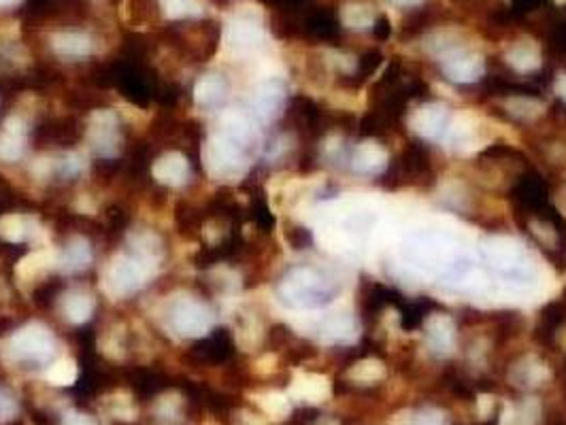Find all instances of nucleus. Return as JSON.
Segmentation results:
<instances>
[{
	"mask_svg": "<svg viewBox=\"0 0 566 425\" xmlns=\"http://www.w3.org/2000/svg\"><path fill=\"white\" fill-rule=\"evenodd\" d=\"M7 355L20 369H45L54 362L56 339L43 323H27L7 340Z\"/></svg>",
	"mask_w": 566,
	"mask_h": 425,
	"instance_id": "nucleus-1",
	"label": "nucleus"
},
{
	"mask_svg": "<svg viewBox=\"0 0 566 425\" xmlns=\"http://www.w3.org/2000/svg\"><path fill=\"white\" fill-rule=\"evenodd\" d=\"M156 264L133 252L115 255L103 273V287L114 298H128L151 279Z\"/></svg>",
	"mask_w": 566,
	"mask_h": 425,
	"instance_id": "nucleus-2",
	"label": "nucleus"
},
{
	"mask_svg": "<svg viewBox=\"0 0 566 425\" xmlns=\"http://www.w3.org/2000/svg\"><path fill=\"white\" fill-rule=\"evenodd\" d=\"M245 147L248 145L218 130L202 147V167L207 174L218 181L237 179L245 164Z\"/></svg>",
	"mask_w": 566,
	"mask_h": 425,
	"instance_id": "nucleus-3",
	"label": "nucleus"
},
{
	"mask_svg": "<svg viewBox=\"0 0 566 425\" xmlns=\"http://www.w3.org/2000/svg\"><path fill=\"white\" fill-rule=\"evenodd\" d=\"M172 47L192 60H207L213 56L222 41V29L213 20H190L177 22L170 32Z\"/></svg>",
	"mask_w": 566,
	"mask_h": 425,
	"instance_id": "nucleus-4",
	"label": "nucleus"
},
{
	"mask_svg": "<svg viewBox=\"0 0 566 425\" xmlns=\"http://www.w3.org/2000/svg\"><path fill=\"white\" fill-rule=\"evenodd\" d=\"M167 323L181 339H205L213 328V312L195 296H179L170 300Z\"/></svg>",
	"mask_w": 566,
	"mask_h": 425,
	"instance_id": "nucleus-5",
	"label": "nucleus"
},
{
	"mask_svg": "<svg viewBox=\"0 0 566 425\" xmlns=\"http://www.w3.org/2000/svg\"><path fill=\"white\" fill-rule=\"evenodd\" d=\"M87 11L85 0H27L24 15L29 24H64L62 29H75Z\"/></svg>",
	"mask_w": 566,
	"mask_h": 425,
	"instance_id": "nucleus-6",
	"label": "nucleus"
},
{
	"mask_svg": "<svg viewBox=\"0 0 566 425\" xmlns=\"http://www.w3.org/2000/svg\"><path fill=\"white\" fill-rule=\"evenodd\" d=\"M85 139L92 151L101 158H112L119 149L122 142V128L119 117L112 109H98L90 115Z\"/></svg>",
	"mask_w": 566,
	"mask_h": 425,
	"instance_id": "nucleus-7",
	"label": "nucleus"
},
{
	"mask_svg": "<svg viewBox=\"0 0 566 425\" xmlns=\"http://www.w3.org/2000/svg\"><path fill=\"white\" fill-rule=\"evenodd\" d=\"M282 296L285 302L294 307H315L326 300L319 279L305 268H296L283 279Z\"/></svg>",
	"mask_w": 566,
	"mask_h": 425,
	"instance_id": "nucleus-8",
	"label": "nucleus"
},
{
	"mask_svg": "<svg viewBox=\"0 0 566 425\" xmlns=\"http://www.w3.org/2000/svg\"><path fill=\"white\" fill-rule=\"evenodd\" d=\"M48 45L60 60H87L96 54V39L82 29L54 30Z\"/></svg>",
	"mask_w": 566,
	"mask_h": 425,
	"instance_id": "nucleus-9",
	"label": "nucleus"
},
{
	"mask_svg": "<svg viewBox=\"0 0 566 425\" xmlns=\"http://www.w3.org/2000/svg\"><path fill=\"white\" fill-rule=\"evenodd\" d=\"M513 199L515 202L526 209L533 217L541 215L543 211H547L552 206L549 196H547V185L545 181L538 177L537 172L528 170L526 174H522L513 188Z\"/></svg>",
	"mask_w": 566,
	"mask_h": 425,
	"instance_id": "nucleus-10",
	"label": "nucleus"
},
{
	"mask_svg": "<svg viewBox=\"0 0 566 425\" xmlns=\"http://www.w3.org/2000/svg\"><path fill=\"white\" fill-rule=\"evenodd\" d=\"M29 145V124L22 115H9L0 128V160L11 164L22 160Z\"/></svg>",
	"mask_w": 566,
	"mask_h": 425,
	"instance_id": "nucleus-11",
	"label": "nucleus"
},
{
	"mask_svg": "<svg viewBox=\"0 0 566 425\" xmlns=\"http://www.w3.org/2000/svg\"><path fill=\"white\" fill-rule=\"evenodd\" d=\"M151 177L165 188H181L190 177V162L179 151H167L154 162Z\"/></svg>",
	"mask_w": 566,
	"mask_h": 425,
	"instance_id": "nucleus-12",
	"label": "nucleus"
},
{
	"mask_svg": "<svg viewBox=\"0 0 566 425\" xmlns=\"http://www.w3.org/2000/svg\"><path fill=\"white\" fill-rule=\"evenodd\" d=\"M195 103L205 111H213L222 107L228 98V82L220 73H205L195 84Z\"/></svg>",
	"mask_w": 566,
	"mask_h": 425,
	"instance_id": "nucleus-13",
	"label": "nucleus"
},
{
	"mask_svg": "<svg viewBox=\"0 0 566 425\" xmlns=\"http://www.w3.org/2000/svg\"><path fill=\"white\" fill-rule=\"evenodd\" d=\"M446 9L441 2L437 0H428L424 4H418V7H411V11L405 15L402 20V36L405 39H411V36H418L426 30L432 29L434 24L441 22Z\"/></svg>",
	"mask_w": 566,
	"mask_h": 425,
	"instance_id": "nucleus-14",
	"label": "nucleus"
},
{
	"mask_svg": "<svg viewBox=\"0 0 566 425\" xmlns=\"http://www.w3.org/2000/svg\"><path fill=\"white\" fill-rule=\"evenodd\" d=\"M262 39V30L250 15H237L224 30V41L232 52H250Z\"/></svg>",
	"mask_w": 566,
	"mask_h": 425,
	"instance_id": "nucleus-15",
	"label": "nucleus"
},
{
	"mask_svg": "<svg viewBox=\"0 0 566 425\" xmlns=\"http://www.w3.org/2000/svg\"><path fill=\"white\" fill-rule=\"evenodd\" d=\"M57 264V254L52 249H34L29 255H24L18 264H15V275L20 281L30 284L36 281L41 277L48 275V270Z\"/></svg>",
	"mask_w": 566,
	"mask_h": 425,
	"instance_id": "nucleus-16",
	"label": "nucleus"
},
{
	"mask_svg": "<svg viewBox=\"0 0 566 425\" xmlns=\"http://www.w3.org/2000/svg\"><path fill=\"white\" fill-rule=\"evenodd\" d=\"M92 247L87 243L85 236H71L66 241V245L62 247V252L57 255V264L62 266V270L66 273H80L92 264Z\"/></svg>",
	"mask_w": 566,
	"mask_h": 425,
	"instance_id": "nucleus-17",
	"label": "nucleus"
},
{
	"mask_svg": "<svg viewBox=\"0 0 566 425\" xmlns=\"http://www.w3.org/2000/svg\"><path fill=\"white\" fill-rule=\"evenodd\" d=\"M94 311H96V300H94L92 294H87L84 289H73L62 300L64 319L73 326H84L85 321L92 319Z\"/></svg>",
	"mask_w": 566,
	"mask_h": 425,
	"instance_id": "nucleus-18",
	"label": "nucleus"
},
{
	"mask_svg": "<svg viewBox=\"0 0 566 425\" xmlns=\"http://www.w3.org/2000/svg\"><path fill=\"white\" fill-rule=\"evenodd\" d=\"M230 353H232V340L228 337L227 330H220L216 337L202 340L192 351V355L199 360L200 364H220L230 358Z\"/></svg>",
	"mask_w": 566,
	"mask_h": 425,
	"instance_id": "nucleus-19",
	"label": "nucleus"
},
{
	"mask_svg": "<svg viewBox=\"0 0 566 425\" xmlns=\"http://www.w3.org/2000/svg\"><path fill=\"white\" fill-rule=\"evenodd\" d=\"M34 222L20 215V213H7L0 217V238L11 245H22L32 238Z\"/></svg>",
	"mask_w": 566,
	"mask_h": 425,
	"instance_id": "nucleus-20",
	"label": "nucleus"
},
{
	"mask_svg": "<svg viewBox=\"0 0 566 425\" xmlns=\"http://www.w3.org/2000/svg\"><path fill=\"white\" fill-rule=\"evenodd\" d=\"M158 4H160V15L175 24L205 18L202 0H158Z\"/></svg>",
	"mask_w": 566,
	"mask_h": 425,
	"instance_id": "nucleus-21",
	"label": "nucleus"
},
{
	"mask_svg": "<svg viewBox=\"0 0 566 425\" xmlns=\"http://www.w3.org/2000/svg\"><path fill=\"white\" fill-rule=\"evenodd\" d=\"M128 252L147 257L151 262H158L165 252L163 238L151 230H137L128 236Z\"/></svg>",
	"mask_w": 566,
	"mask_h": 425,
	"instance_id": "nucleus-22",
	"label": "nucleus"
},
{
	"mask_svg": "<svg viewBox=\"0 0 566 425\" xmlns=\"http://www.w3.org/2000/svg\"><path fill=\"white\" fill-rule=\"evenodd\" d=\"M292 394L303 402H322L331 394V383L319 374H305L294 381Z\"/></svg>",
	"mask_w": 566,
	"mask_h": 425,
	"instance_id": "nucleus-23",
	"label": "nucleus"
},
{
	"mask_svg": "<svg viewBox=\"0 0 566 425\" xmlns=\"http://www.w3.org/2000/svg\"><path fill=\"white\" fill-rule=\"evenodd\" d=\"M45 379L54 387H73L77 383V379H80L77 362L71 360V358L54 360L45 370Z\"/></svg>",
	"mask_w": 566,
	"mask_h": 425,
	"instance_id": "nucleus-24",
	"label": "nucleus"
},
{
	"mask_svg": "<svg viewBox=\"0 0 566 425\" xmlns=\"http://www.w3.org/2000/svg\"><path fill=\"white\" fill-rule=\"evenodd\" d=\"M381 62H384L381 52L367 50L363 56L358 57V68H356V73L349 75V77H345L343 84L352 85V87H360V85L367 82L368 77H373V75L377 73V68L381 66Z\"/></svg>",
	"mask_w": 566,
	"mask_h": 425,
	"instance_id": "nucleus-25",
	"label": "nucleus"
},
{
	"mask_svg": "<svg viewBox=\"0 0 566 425\" xmlns=\"http://www.w3.org/2000/svg\"><path fill=\"white\" fill-rule=\"evenodd\" d=\"M184 415V397L175 392L163 394L154 404V417L163 424H175Z\"/></svg>",
	"mask_w": 566,
	"mask_h": 425,
	"instance_id": "nucleus-26",
	"label": "nucleus"
},
{
	"mask_svg": "<svg viewBox=\"0 0 566 425\" xmlns=\"http://www.w3.org/2000/svg\"><path fill=\"white\" fill-rule=\"evenodd\" d=\"M105 413L117 419L119 424H124V422H133L137 417V406H135V400L128 394H114V396L105 397Z\"/></svg>",
	"mask_w": 566,
	"mask_h": 425,
	"instance_id": "nucleus-27",
	"label": "nucleus"
},
{
	"mask_svg": "<svg viewBox=\"0 0 566 425\" xmlns=\"http://www.w3.org/2000/svg\"><path fill=\"white\" fill-rule=\"evenodd\" d=\"M255 402H258L260 411L266 417H271V419H285L290 415V411H292L290 400L283 396V394H277V392L260 394V396H255Z\"/></svg>",
	"mask_w": 566,
	"mask_h": 425,
	"instance_id": "nucleus-28",
	"label": "nucleus"
},
{
	"mask_svg": "<svg viewBox=\"0 0 566 425\" xmlns=\"http://www.w3.org/2000/svg\"><path fill=\"white\" fill-rule=\"evenodd\" d=\"M400 328L407 332H413L416 328L422 326L426 312H428V302H409L400 305Z\"/></svg>",
	"mask_w": 566,
	"mask_h": 425,
	"instance_id": "nucleus-29",
	"label": "nucleus"
},
{
	"mask_svg": "<svg viewBox=\"0 0 566 425\" xmlns=\"http://www.w3.org/2000/svg\"><path fill=\"white\" fill-rule=\"evenodd\" d=\"M565 305L563 302H552L541 312V326H538L537 332H549L552 334L554 330H558L565 323Z\"/></svg>",
	"mask_w": 566,
	"mask_h": 425,
	"instance_id": "nucleus-30",
	"label": "nucleus"
},
{
	"mask_svg": "<svg viewBox=\"0 0 566 425\" xmlns=\"http://www.w3.org/2000/svg\"><path fill=\"white\" fill-rule=\"evenodd\" d=\"M538 415H541V406L537 400H526L524 404H520L517 413L513 415V425H535Z\"/></svg>",
	"mask_w": 566,
	"mask_h": 425,
	"instance_id": "nucleus-31",
	"label": "nucleus"
},
{
	"mask_svg": "<svg viewBox=\"0 0 566 425\" xmlns=\"http://www.w3.org/2000/svg\"><path fill=\"white\" fill-rule=\"evenodd\" d=\"M381 376H384V369H381V364H375V362H365L352 370V379L358 383H373Z\"/></svg>",
	"mask_w": 566,
	"mask_h": 425,
	"instance_id": "nucleus-32",
	"label": "nucleus"
},
{
	"mask_svg": "<svg viewBox=\"0 0 566 425\" xmlns=\"http://www.w3.org/2000/svg\"><path fill=\"white\" fill-rule=\"evenodd\" d=\"M373 36H375L379 43H384V41H388V39L392 36V22H390L388 15L379 13V15L373 20Z\"/></svg>",
	"mask_w": 566,
	"mask_h": 425,
	"instance_id": "nucleus-33",
	"label": "nucleus"
},
{
	"mask_svg": "<svg viewBox=\"0 0 566 425\" xmlns=\"http://www.w3.org/2000/svg\"><path fill=\"white\" fill-rule=\"evenodd\" d=\"M287 238L294 249H305L307 245H312V234L305 227H290Z\"/></svg>",
	"mask_w": 566,
	"mask_h": 425,
	"instance_id": "nucleus-34",
	"label": "nucleus"
},
{
	"mask_svg": "<svg viewBox=\"0 0 566 425\" xmlns=\"http://www.w3.org/2000/svg\"><path fill=\"white\" fill-rule=\"evenodd\" d=\"M60 425H98V422L92 415H87V413L73 411L66 417H62V424Z\"/></svg>",
	"mask_w": 566,
	"mask_h": 425,
	"instance_id": "nucleus-35",
	"label": "nucleus"
},
{
	"mask_svg": "<svg viewBox=\"0 0 566 425\" xmlns=\"http://www.w3.org/2000/svg\"><path fill=\"white\" fill-rule=\"evenodd\" d=\"M420 425H446L441 419H437V417H430V419H426V422H422Z\"/></svg>",
	"mask_w": 566,
	"mask_h": 425,
	"instance_id": "nucleus-36",
	"label": "nucleus"
},
{
	"mask_svg": "<svg viewBox=\"0 0 566 425\" xmlns=\"http://www.w3.org/2000/svg\"><path fill=\"white\" fill-rule=\"evenodd\" d=\"M18 0H0V9H9V7H13Z\"/></svg>",
	"mask_w": 566,
	"mask_h": 425,
	"instance_id": "nucleus-37",
	"label": "nucleus"
},
{
	"mask_svg": "<svg viewBox=\"0 0 566 425\" xmlns=\"http://www.w3.org/2000/svg\"><path fill=\"white\" fill-rule=\"evenodd\" d=\"M313 425H339L335 419H319V422H315Z\"/></svg>",
	"mask_w": 566,
	"mask_h": 425,
	"instance_id": "nucleus-38",
	"label": "nucleus"
},
{
	"mask_svg": "<svg viewBox=\"0 0 566 425\" xmlns=\"http://www.w3.org/2000/svg\"><path fill=\"white\" fill-rule=\"evenodd\" d=\"M395 2H398V4H413L416 0H395Z\"/></svg>",
	"mask_w": 566,
	"mask_h": 425,
	"instance_id": "nucleus-39",
	"label": "nucleus"
}]
</instances>
